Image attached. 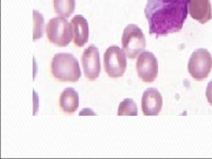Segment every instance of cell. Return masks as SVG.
<instances>
[{"mask_svg": "<svg viewBox=\"0 0 212 159\" xmlns=\"http://www.w3.org/2000/svg\"><path fill=\"white\" fill-rule=\"evenodd\" d=\"M163 106V97L157 88H148L141 98V109L145 116H157Z\"/></svg>", "mask_w": 212, "mask_h": 159, "instance_id": "9c48e42d", "label": "cell"}, {"mask_svg": "<svg viewBox=\"0 0 212 159\" xmlns=\"http://www.w3.org/2000/svg\"><path fill=\"white\" fill-rule=\"evenodd\" d=\"M187 69L195 80L201 81L209 76L212 69V57L206 49H196L191 55Z\"/></svg>", "mask_w": 212, "mask_h": 159, "instance_id": "8992f818", "label": "cell"}, {"mask_svg": "<svg viewBox=\"0 0 212 159\" xmlns=\"http://www.w3.org/2000/svg\"><path fill=\"white\" fill-rule=\"evenodd\" d=\"M190 0H147L144 13L149 34L156 37L180 31L188 13Z\"/></svg>", "mask_w": 212, "mask_h": 159, "instance_id": "6da1fadb", "label": "cell"}, {"mask_svg": "<svg viewBox=\"0 0 212 159\" xmlns=\"http://www.w3.org/2000/svg\"><path fill=\"white\" fill-rule=\"evenodd\" d=\"M51 73L55 79L64 82H76L82 76L79 62L72 54L59 53L51 60Z\"/></svg>", "mask_w": 212, "mask_h": 159, "instance_id": "7a4b0ae2", "label": "cell"}, {"mask_svg": "<svg viewBox=\"0 0 212 159\" xmlns=\"http://www.w3.org/2000/svg\"><path fill=\"white\" fill-rule=\"evenodd\" d=\"M138 76L142 82H153L158 75V62L152 52L143 51L138 56L136 62Z\"/></svg>", "mask_w": 212, "mask_h": 159, "instance_id": "52a82bcc", "label": "cell"}, {"mask_svg": "<svg viewBox=\"0 0 212 159\" xmlns=\"http://www.w3.org/2000/svg\"><path fill=\"white\" fill-rule=\"evenodd\" d=\"M47 38L50 43L64 47L70 44L73 36L72 23L63 17H57L49 20L45 28Z\"/></svg>", "mask_w": 212, "mask_h": 159, "instance_id": "3957f363", "label": "cell"}, {"mask_svg": "<svg viewBox=\"0 0 212 159\" xmlns=\"http://www.w3.org/2000/svg\"><path fill=\"white\" fill-rule=\"evenodd\" d=\"M72 25L73 28L74 44L78 47H83L88 41V23L82 15H75L72 19Z\"/></svg>", "mask_w": 212, "mask_h": 159, "instance_id": "8fae6325", "label": "cell"}, {"mask_svg": "<svg viewBox=\"0 0 212 159\" xmlns=\"http://www.w3.org/2000/svg\"><path fill=\"white\" fill-rule=\"evenodd\" d=\"M188 13L191 17L205 24L212 19V10L210 0H190L188 3Z\"/></svg>", "mask_w": 212, "mask_h": 159, "instance_id": "30bf717a", "label": "cell"}, {"mask_svg": "<svg viewBox=\"0 0 212 159\" xmlns=\"http://www.w3.org/2000/svg\"><path fill=\"white\" fill-rule=\"evenodd\" d=\"M122 48L129 58H135L145 50L146 39L138 26L129 24L125 27L122 35Z\"/></svg>", "mask_w": 212, "mask_h": 159, "instance_id": "277c9868", "label": "cell"}, {"mask_svg": "<svg viewBox=\"0 0 212 159\" xmlns=\"http://www.w3.org/2000/svg\"><path fill=\"white\" fill-rule=\"evenodd\" d=\"M104 70L111 78L123 76L126 69V54L119 46H111L103 55Z\"/></svg>", "mask_w": 212, "mask_h": 159, "instance_id": "5b68a950", "label": "cell"}, {"mask_svg": "<svg viewBox=\"0 0 212 159\" xmlns=\"http://www.w3.org/2000/svg\"><path fill=\"white\" fill-rule=\"evenodd\" d=\"M60 109L65 113H74L79 107V95L73 88H67L61 93L59 97Z\"/></svg>", "mask_w": 212, "mask_h": 159, "instance_id": "7c38bea8", "label": "cell"}, {"mask_svg": "<svg viewBox=\"0 0 212 159\" xmlns=\"http://www.w3.org/2000/svg\"><path fill=\"white\" fill-rule=\"evenodd\" d=\"M33 17H34V36L33 40L36 41L40 39L44 35V19L43 15L38 11H33Z\"/></svg>", "mask_w": 212, "mask_h": 159, "instance_id": "9a60e30c", "label": "cell"}, {"mask_svg": "<svg viewBox=\"0 0 212 159\" xmlns=\"http://www.w3.org/2000/svg\"><path fill=\"white\" fill-rule=\"evenodd\" d=\"M206 97L209 104L212 105V80L208 83L206 89Z\"/></svg>", "mask_w": 212, "mask_h": 159, "instance_id": "2e32d148", "label": "cell"}, {"mask_svg": "<svg viewBox=\"0 0 212 159\" xmlns=\"http://www.w3.org/2000/svg\"><path fill=\"white\" fill-rule=\"evenodd\" d=\"M82 64L84 74L89 81L97 79L101 72L99 50L95 45H90L84 50L82 56Z\"/></svg>", "mask_w": 212, "mask_h": 159, "instance_id": "ba28073f", "label": "cell"}, {"mask_svg": "<svg viewBox=\"0 0 212 159\" xmlns=\"http://www.w3.org/2000/svg\"><path fill=\"white\" fill-rule=\"evenodd\" d=\"M56 13L63 18H69L75 9V0H53Z\"/></svg>", "mask_w": 212, "mask_h": 159, "instance_id": "4fadbf2b", "label": "cell"}, {"mask_svg": "<svg viewBox=\"0 0 212 159\" xmlns=\"http://www.w3.org/2000/svg\"><path fill=\"white\" fill-rule=\"evenodd\" d=\"M119 116H137L138 108L133 99H124L119 105L118 110Z\"/></svg>", "mask_w": 212, "mask_h": 159, "instance_id": "5bb4252c", "label": "cell"}]
</instances>
